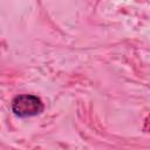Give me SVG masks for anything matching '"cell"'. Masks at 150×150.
Returning a JSON list of instances; mask_svg holds the SVG:
<instances>
[{
	"label": "cell",
	"instance_id": "6da1fadb",
	"mask_svg": "<svg viewBox=\"0 0 150 150\" xmlns=\"http://www.w3.org/2000/svg\"><path fill=\"white\" fill-rule=\"evenodd\" d=\"M45 109V105L40 97L30 94L18 95L12 101V111L15 116L21 118L33 117L40 115Z\"/></svg>",
	"mask_w": 150,
	"mask_h": 150
}]
</instances>
